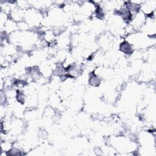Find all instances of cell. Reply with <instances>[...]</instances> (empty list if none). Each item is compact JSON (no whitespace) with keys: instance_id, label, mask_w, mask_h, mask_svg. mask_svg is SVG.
<instances>
[{"instance_id":"1","label":"cell","mask_w":156,"mask_h":156,"mask_svg":"<svg viewBox=\"0 0 156 156\" xmlns=\"http://www.w3.org/2000/svg\"><path fill=\"white\" fill-rule=\"evenodd\" d=\"M120 50L126 54H130L133 52V47L129 41H123L120 44Z\"/></svg>"}]
</instances>
